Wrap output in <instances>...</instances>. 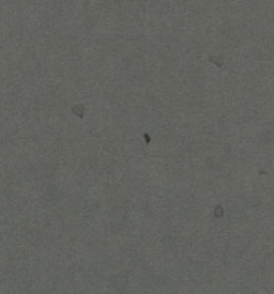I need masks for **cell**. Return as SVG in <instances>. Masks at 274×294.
I'll use <instances>...</instances> for the list:
<instances>
[]
</instances>
